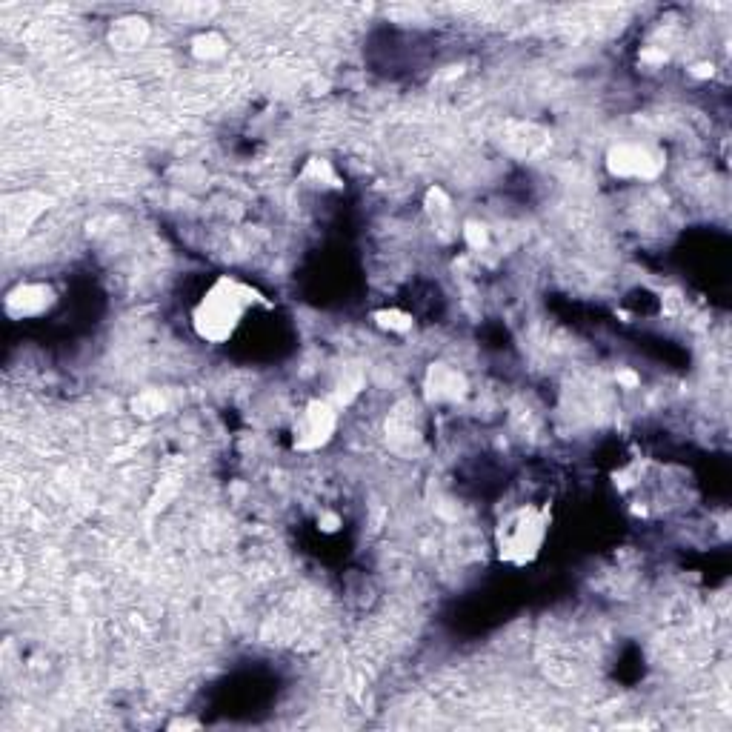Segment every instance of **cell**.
<instances>
[{
    "mask_svg": "<svg viewBox=\"0 0 732 732\" xmlns=\"http://www.w3.org/2000/svg\"><path fill=\"white\" fill-rule=\"evenodd\" d=\"M272 309H275V301L261 286L224 272V275H215L195 295V301L189 306V329L201 344L226 346L244 332L255 315L272 312Z\"/></svg>",
    "mask_w": 732,
    "mask_h": 732,
    "instance_id": "cell-1",
    "label": "cell"
},
{
    "mask_svg": "<svg viewBox=\"0 0 732 732\" xmlns=\"http://www.w3.org/2000/svg\"><path fill=\"white\" fill-rule=\"evenodd\" d=\"M555 527V507L549 501H521L504 509L492 527V555L507 570L535 567Z\"/></svg>",
    "mask_w": 732,
    "mask_h": 732,
    "instance_id": "cell-2",
    "label": "cell"
},
{
    "mask_svg": "<svg viewBox=\"0 0 732 732\" xmlns=\"http://www.w3.org/2000/svg\"><path fill=\"white\" fill-rule=\"evenodd\" d=\"M604 172L618 183H655L667 175L670 152L650 138H621L604 152Z\"/></svg>",
    "mask_w": 732,
    "mask_h": 732,
    "instance_id": "cell-3",
    "label": "cell"
},
{
    "mask_svg": "<svg viewBox=\"0 0 732 732\" xmlns=\"http://www.w3.org/2000/svg\"><path fill=\"white\" fill-rule=\"evenodd\" d=\"M341 418H344V407L332 395L306 398L292 418V427H289L292 449L301 455H315V452L329 449L332 441L338 438Z\"/></svg>",
    "mask_w": 732,
    "mask_h": 732,
    "instance_id": "cell-4",
    "label": "cell"
},
{
    "mask_svg": "<svg viewBox=\"0 0 732 732\" xmlns=\"http://www.w3.org/2000/svg\"><path fill=\"white\" fill-rule=\"evenodd\" d=\"M61 286L49 278H21L6 289L3 312L15 324H32L49 318L61 306Z\"/></svg>",
    "mask_w": 732,
    "mask_h": 732,
    "instance_id": "cell-5",
    "label": "cell"
},
{
    "mask_svg": "<svg viewBox=\"0 0 732 732\" xmlns=\"http://www.w3.org/2000/svg\"><path fill=\"white\" fill-rule=\"evenodd\" d=\"M469 392L467 375L458 369L455 364L447 361H435L427 366L424 372V398L435 407H449V404H458L464 401Z\"/></svg>",
    "mask_w": 732,
    "mask_h": 732,
    "instance_id": "cell-6",
    "label": "cell"
},
{
    "mask_svg": "<svg viewBox=\"0 0 732 732\" xmlns=\"http://www.w3.org/2000/svg\"><path fill=\"white\" fill-rule=\"evenodd\" d=\"M149 41H152V23H149V18L138 15V12H129V15L115 18V21L109 23V29H106V43L118 55L143 52Z\"/></svg>",
    "mask_w": 732,
    "mask_h": 732,
    "instance_id": "cell-7",
    "label": "cell"
},
{
    "mask_svg": "<svg viewBox=\"0 0 732 732\" xmlns=\"http://www.w3.org/2000/svg\"><path fill=\"white\" fill-rule=\"evenodd\" d=\"M186 52H189L192 61L201 63V66H218V63H224L226 58H229L232 41H229V35L221 32V29L206 26V29H198V32L186 41Z\"/></svg>",
    "mask_w": 732,
    "mask_h": 732,
    "instance_id": "cell-8",
    "label": "cell"
},
{
    "mask_svg": "<svg viewBox=\"0 0 732 732\" xmlns=\"http://www.w3.org/2000/svg\"><path fill=\"white\" fill-rule=\"evenodd\" d=\"M301 181L312 189H321V192H341L344 189V178L338 175L335 163L318 158V155L301 166Z\"/></svg>",
    "mask_w": 732,
    "mask_h": 732,
    "instance_id": "cell-9",
    "label": "cell"
},
{
    "mask_svg": "<svg viewBox=\"0 0 732 732\" xmlns=\"http://www.w3.org/2000/svg\"><path fill=\"white\" fill-rule=\"evenodd\" d=\"M372 324L389 338H407L409 332L415 329V318L401 306H381V309L372 312Z\"/></svg>",
    "mask_w": 732,
    "mask_h": 732,
    "instance_id": "cell-10",
    "label": "cell"
},
{
    "mask_svg": "<svg viewBox=\"0 0 732 732\" xmlns=\"http://www.w3.org/2000/svg\"><path fill=\"white\" fill-rule=\"evenodd\" d=\"M424 212H427L435 224L447 221L449 215H452V195H449L444 186L432 183L427 192H424Z\"/></svg>",
    "mask_w": 732,
    "mask_h": 732,
    "instance_id": "cell-11",
    "label": "cell"
},
{
    "mask_svg": "<svg viewBox=\"0 0 732 732\" xmlns=\"http://www.w3.org/2000/svg\"><path fill=\"white\" fill-rule=\"evenodd\" d=\"M461 241H464L469 252H484L492 244V229H489L487 221L469 218V221H464V229H461Z\"/></svg>",
    "mask_w": 732,
    "mask_h": 732,
    "instance_id": "cell-12",
    "label": "cell"
},
{
    "mask_svg": "<svg viewBox=\"0 0 732 732\" xmlns=\"http://www.w3.org/2000/svg\"><path fill=\"white\" fill-rule=\"evenodd\" d=\"M132 409H135V415H141V418H158L166 412V398H163L161 389H143L135 395V401H132Z\"/></svg>",
    "mask_w": 732,
    "mask_h": 732,
    "instance_id": "cell-13",
    "label": "cell"
},
{
    "mask_svg": "<svg viewBox=\"0 0 732 732\" xmlns=\"http://www.w3.org/2000/svg\"><path fill=\"white\" fill-rule=\"evenodd\" d=\"M687 75H690L692 81H710L712 75H715V63L712 61H695L687 66Z\"/></svg>",
    "mask_w": 732,
    "mask_h": 732,
    "instance_id": "cell-14",
    "label": "cell"
},
{
    "mask_svg": "<svg viewBox=\"0 0 732 732\" xmlns=\"http://www.w3.org/2000/svg\"><path fill=\"white\" fill-rule=\"evenodd\" d=\"M341 527H344V521H341V515H338V512H329V509L321 512V518H318V529H321V532H326V535H335V532H338Z\"/></svg>",
    "mask_w": 732,
    "mask_h": 732,
    "instance_id": "cell-15",
    "label": "cell"
},
{
    "mask_svg": "<svg viewBox=\"0 0 732 732\" xmlns=\"http://www.w3.org/2000/svg\"><path fill=\"white\" fill-rule=\"evenodd\" d=\"M615 381H618L621 387L635 389V387H638V384H641V375H638V372H632V369H627V366H624V369H618V372H615Z\"/></svg>",
    "mask_w": 732,
    "mask_h": 732,
    "instance_id": "cell-16",
    "label": "cell"
}]
</instances>
